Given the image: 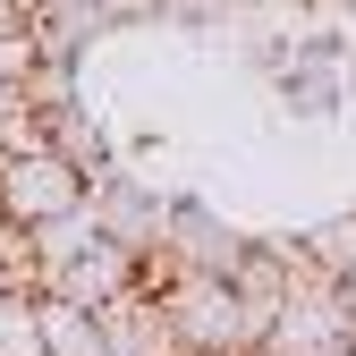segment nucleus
<instances>
[{
    "label": "nucleus",
    "mask_w": 356,
    "mask_h": 356,
    "mask_svg": "<svg viewBox=\"0 0 356 356\" xmlns=\"http://www.w3.org/2000/svg\"><path fill=\"white\" fill-rule=\"evenodd\" d=\"M153 297L187 356H254V339H263V314L238 297L229 272H161Z\"/></svg>",
    "instance_id": "nucleus-1"
},
{
    "label": "nucleus",
    "mask_w": 356,
    "mask_h": 356,
    "mask_svg": "<svg viewBox=\"0 0 356 356\" xmlns=\"http://www.w3.org/2000/svg\"><path fill=\"white\" fill-rule=\"evenodd\" d=\"M85 195H94V178H85L60 145H17V153H0V220H17V229H60V220L85 212Z\"/></svg>",
    "instance_id": "nucleus-2"
},
{
    "label": "nucleus",
    "mask_w": 356,
    "mask_h": 356,
    "mask_svg": "<svg viewBox=\"0 0 356 356\" xmlns=\"http://www.w3.org/2000/svg\"><path fill=\"white\" fill-rule=\"evenodd\" d=\"M170 204H178V195H153V187H136L127 170L94 178V195H85L94 229H102L111 246H127L136 263H153V254H161V238H170Z\"/></svg>",
    "instance_id": "nucleus-3"
},
{
    "label": "nucleus",
    "mask_w": 356,
    "mask_h": 356,
    "mask_svg": "<svg viewBox=\"0 0 356 356\" xmlns=\"http://www.w3.org/2000/svg\"><path fill=\"white\" fill-rule=\"evenodd\" d=\"M102 356H187V348H178L153 289H127V297L102 305Z\"/></svg>",
    "instance_id": "nucleus-4"
},
{
    "label": "nucleus",
    "mask_w": 356,
    "mask_h": 356,
    "mask_svg": "<svg viewBox=\"0 0 356 356\" xmlns=\"http://www.w3.org/2000/svg\"><path fill=\"white\" fill-rule=\"evenodd\" d=\"M34 314H42V356H102V305L34 289Z\"/></svg>",
    "instance_id": "nucleus-5"
},
{
    "label": "nucleus",
    "mask_w": 356,
    "mask_h": 356,
    "mask_svg": "<svg viewBox=\"0 0 356 356\" xmlns=\"http://www.w3.org/2000/svg\"><path fill=\"white\" fill-rule=\"evenodd\" d=\"M297 263H305V280H348L356 272V212H331L314 229H297Z\"/></svg>",
    "instance_id": "nucleus-6"
},
{
    "label": "nucleus",
    "mask_w": 356,
    "mask_h": 356,
    "mask_svg": "<svg viewBox=\"0 0 356 356\" xmlns=\"http://www.w3.org/2000/svg\"><path fill=\"white\" fill-rule=\"evenodd\" d=\"M42 145H60L85 178H111V145H102V127L85 119V102H60V111H42Z\"/></svg>",
    "instance_id": "nucleus-7"
},
{
    "label": "nucleus",
    "mask_w": 356,
    "mask_h": 356,
    "mask_svg": "<svg viewBox=\"0 0 356 356\" xmlns=\"http://www.w3.org/2000/svg\"><path fill=\"white\" fill-rule=\"evenodd\" d=\"M0 356H42V314H34V289H0Z\"/></svg>",
    "instance_id": "nucleus-8"
},
{
    "label": "nucleus",
    "mask_w": 356,
    "mask_h": 356,
    "mask_svg": "<svg viewBox=\"0 0 356 356\" xmlns=\"http://www.w3.org/2000/svg\"><path fill=\"white\" fill-rule=\"evenodd\" d=\"M238 0H153V17H170V26H220Z\"/></svg>",
    "instance_id": "nucleus-9"
},
{
    "label": "nucleus",
    "mask_w": 356,
    "mask_h": 356,
    "mask_svg": "<svg viewBox=\"0 0 356 356\" xmlns=\"http://www.w3.org/2000/svg\"><path fill=\"white\" fill-rule=\"evenodd\" d=\"M339 76H348V102H356V42H348V51H339Z\"/></svg>",
    "instance_id": "nucleus-10"
},
{
    "label": "nucleus",
    "mask_w": 356,
    "mask_h": 356,
    "mask_svg": "<svg viewBox=\"0 0 356 356\" xmlns=\"http://www.w3.org/2000/svg\"><path fill=\"white\" fill-rule=\"evenodd\" d=\"M323 356H356V331H348V339H331V348H323Z\"/></svg>",
    "instance_id": "nucleus-11"
},
{
    "label": "nucleus",
    "mask_w": 356,
    "mask_h": 356,
    "mask_svg": "<svg viewBox=\"0 0 356 356\" xmlns=\"http://www.w3.org/2000/svg\"><path fill=\"white\" fill-rule=\"evenodd\" d=\"M339 297H348V314H356V272H348V280H339Z\"/></svg>",
    "instance_id": "nucleus-12"
},
{
    "label": "nucleus",
    "mask_w": 356,
    "mask_h": 356,
    "mask_svg": "<svg viewBox=\"0 0 356 356\" xmlns=\"http://www.w3.org/2000/svg\"><path fill=\"white\" fill-rule=\"evenodd\" d=\"M0 289H17V280H9V272H0Z\"/></svg>",
    "instance_id": "nucleus-13"
},
{
    "label": "nucleus",
    "mask_w": 356,
    "mask_h": 356,
    "mask_svg": "<svg viewBox=\"0 0 356 356\" xmlns=\"http://www.w3.org/2000/svg\"><path fill=\"white\" fill-rule=\"evenodd\" d=\"M289 9H297V0H289Z\"/></svg>",
    "instance_id": "nucleus-14"
}]
</instances>
